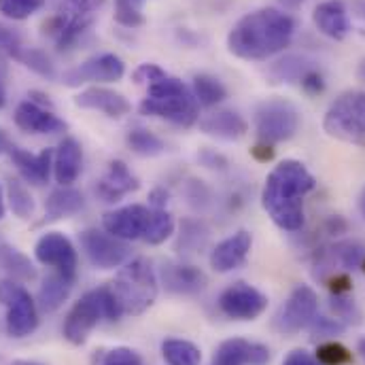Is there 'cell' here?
<instances>
[{
    "instance_id": "obj_6",
    "label": "cell",
    "mask_w": 365,
    "mask_h": 365,
    "mask_svg": "<svg viewBox=\"0 0 365 365\" xmlns=\"http://www.w3.org/2000/svg\"><path fill=\"white\" fill-rule=\"evenodd\" d=\"M104 0H62L56 15L43 24V34L53 38L58 49L73 47L91 28Z\"/></svg>"
},
{
    "instance_id": "obj_31",
    "label": "cell",
    "mask_w": 365,
    "mask_h": 365,
    "mask_svg": "<svg viewBox=\"0 0 365 365\" xmlns=\"http://www.w3.org/2000/svg\"><path fill=\"white\" fill-rule=\"evenodd\" d=\"M125 143L136 155H143V158H155V155H162L166 151L164 140L145 128H132L128 132Z\"/></svg>"
},
{
    "instance_id": "obj_20",
    "label": "cell",
    "mask_w": 365,
    "mask_h": 365,
    "mask_svg": "<svg viewBox=\"0 0 365 365\" xmlns=\"http://www.w3.org/2000/svg\"><path fill=\"white\" fill-rule=\"evenodd\" d=\"M140 187V181L132 175V170L125 166V162L121 160H113L108 164V170L104 173V177L96 182V195L106 202V204H115L121 197H125L128 193L136 191Z\"/></svg>"
},
{
    "instance_id": "obj_3",
    "label": "cell",
    "mask_w": 365,
    "mask_h": 365,
    "mask_svg": "<svg viewBox=\"0 0 365 365\" xmlns=\"http://www.w3.org/2000/svg\"><path fill=\"white\" fill-rule=\"evenodd\" d=\"M158 284V274L149 259L136 257L132 262H125L115 280L98 289L104 319L119 321L121 317L143 314L155 304Z\"/></svg>"
},
{
    "instance_id": "obj_45",
    "label": "cell",
    "mask_w": 365,
    "mask_h": 365,
    "mask_svg": "<svg viewBox=\"0 0 365 365\" xmlns=\"http://www.w3.org/2000/svg\"><path fill=\"white\" fill-rule=\"evenodd\" d=\"M282 365H321L317 361V357L314 355H310L308 351H304V349H295V351H291L287 357H284V361Z\"/></svg>"
},
{
    "instance_id": "obj_50",
    "label": "cell",
    "mask_w": 365,
    "mask_h": 365,
    "mask_svg": "<svg viewBox=\"0 0 365 365\" xmlns=\"http://www.w3.org/2000/svg\"><path fill=\"white\" fill-rule=\"evenodd\" d=\"M306 0H280V4H284V9H299Z\"/></svg>"
},
{
    "instance_id": "obj_29",
    "label": "cell",
    "mask_w": 365,
    "mask_h": 365,
    "mask_svg": "<svg viewBox=\"0 0 365 365\" xmlns=\"http://www.w3.org/2000/svg\"><path fill=\"white\" fill-rule=\"evenodd\" d=\"M162 355L168 365H200L202 364V351L181 338H170L162 342Z\"/></svg>"
},
{
    "instance_id": "obj_8",
    "label": "cell",
    "mask_w": 365,
    "mask_h": 365,
    "mask_svg": "<svg viewBox=\"0 0 365 365\" xmlns=\"http://www.w3.org/2000/svg\"><path fill=\"white\" fill-rule=\"evenodd\" d=\"M299 128V113L295 104L284 98H270L255 110V130L262 143H284L295 136Z\"/></svg>"
},
{
    "instance_id": "obj_47",
    "label": "cell",
    "mask_w": 365,
    "mask_h": 365,
    "mask_svg": "<svg viewBox=\"0 0 365 365\" xmlns=\"http://www.w3.org/2000/svg\"><path fill=\"white\" fill-rule=\"evenodd\" d=\"M251 153H253V158H255V160H259V162H270V160L274 158L272 145H268V143H259V145H255V147L251 149Z\"/></svg>"
},
{
    "instance_id": "obj_51",
    "label": "cell",
    "mask_w": 365,
    "mask_h": 365,
    "mask_svg": "<svg viewBox=\"0 0 365 365\" xmlns=\"http://www.w3.org/2000/svg\"><path fill=\"white\" fill-rule=\"evenodd\" d=\"M11 149V145H9V138H6V134L0 130V153H4V151H9Z\"/></svg>"
},
{
    "instance_id": "obj_39",
    "label": "cell",
    "mask_w": 365,
    "mask_h": 365,
    "mask_svg": "<svg viewBox=\"0 0 365 365\" xmlns=\"http://www.w3.org/2000/svg\"><path fill=\"white\" fill-rule=\"evenodd\" d=\"M45 6V0H0V13L13 21H24L38 13Z\"/></svg>"
},
{
    "instance_id": "obj_26",
    "label": "cell",
    "mask_w": 365,
    "mask_h": 365,
    "mask_svg": "<svg viewBox=\"0 0 365 365\" xmlns=\"http://www.w3.org/2000/svg\"><path fill=\"white\" fill-rule=\"evenodd\" d=\"M86 206L83 193L73 187H58L49 193L45 202V215L49 221L66 219L71 215H77Z\"/></svg>"
},
{
    "instance_id": "obj_44",
    "label": "cell",
    "mask_w": 365,
    "mask_h": 365,
    "mask_svg": "<svg viewBox=\"0 0 365 365\" xmlns=\"http://www.w3.org/2000/svg\"><path fill=\"white\" fill-rule=\"evenodd\" d=\"M206 238V234H204V230H202V225L200 223H193V230H189V221L182 225V232H181V240H179V247L182 249H189V242L193 240V247H197V245H202V240Z\"/></svg>"
},
{
    "instance_id": "obj_57",
    "label": "cell",
    "mask_w": 365,
    "mask_h": 365,
    "mask_svg": "<svg viewBox=\"0 0 365 365\" xmlns=\"http://www.w3.org/2000/svg\"><path fill=\"white\" fill-rule=\"evenodd\" d=\"M361 13H364V15H365V6H361Z\"/></svg>"
},
{
    "instance_id": "obj_15",
    "label": "cell",
    "mask_w": 365,
    "mask_h": 365,
    "mask_svg": "<svg viewBox=\"0 0 365 365\" xmlns=\"http://www.w3.org/2000/svg\"><path fill=\"white\" fill-rule=\"evenodd\" d=\"M149 219H151V208L149 206L130 204V206H121V208H115V210L106 212L102 217V227L110 236L130 242V240L145 238Z\"/></svg>"
},
{
    "instance_id": "obj_36",
    "label": "cell",
    "mask_w": 365,
    "mask_h": 365,
    "mask_svg": "<svg viewBox=\"0 0 365 365\" xmlns=\"http://www.w3.org/2000/svg\"><path fill=\"white\" fill-rule=\"evenodd\" d=\"M317 361L321 365H349L353 364V353L336 342V340H325L317 346Z\"/></svg>"
},
{
    "instance_id": "obj_1",
    "label": "cell",
    "mask_w": 365,
    "mask_h": 365,
    "mask_svg": "<svg viewBox=\"0 0 365 365\" xmlns=\"http://www.w3.org/2000/svg\"><path fill=\"white\" fill-rule=\"evenodd\" d=\"M295 34V19L272 6L257 9L240 17L230 34L227 49L240 60L262 62L284 51Z\"/></svg>"
},
{
    "instance_id": "obj_24",
    "label": "cell",
    "mask_w": 365,
    "mask_h": 365,
    "mask_svg": "<svg viewBox=\"0 0 365 365\" xmlns=\"http://www.w3.org/2000/svg\"><path fill=\"white\" fill-rule=\"evenodd\" d=\"M200 130L208 136H217L223 140H238L249 132V123L240 113L230 110V108H221V110L206 115L200 121Z\"/></svg>"
},
{
    "instance_id": "obj_5",
    "label": "cell",
    "mask_w": 365,
    "mask_h": 365,
    "mask_svg": "<svg viewBox=\"0 0 365 365\" xmlns=\"http://www.w3.org/2000/svg\"><path fill=\"white\" fill-rule=\"evenodd\" d=\"M323 130L340 143L365 147V91L340 93L325 113Z\"/></svg>"
},
{
    "instance_id": "obj_53",
    "label": "cell",
    "mask_w": 365,
    "mask_h": 365,
    "mask_svg": "<svg viewBox=\"0 0 365 365\" xmlns=\"http://www.w3.org/2000/svg\"><path fill=\"white\" fill-rule=\"evenodd\" d=\"M359 210H361V215L365 217V187L364 191H361V195H359Z\"/></svg>"
},
{
    "instance_id": "obj_4",
    "label": "cell",
    "mask_w": 365,
    "mask_h": 365,
    "mask_svg": "<svg viewBox=\"0 0 365 365\" xmlns=\"http://www.w3.org/2000/svg\"><path fill=\"white\" fill-rule=\"evenodd\" d=\"M138 110L145 117L166 119L181 128H191L200 117V104L193 91L170 75L149 86Z\"/></svg>"
},
{
    "instance_id": "obj_34",
    "label": "cell",
    "mask_w": 365,
    "mask_h": 365,
    "mask_svg": "<svg viewBox=\"0 0 365 365\" xmlns=\"http://www.w3.org/2000/svg\"><path fill=\"white\" fill-rule=\"evenodd\" d=\"M6 200L9 206L13 210V215L17 219H30L34 215V197L30 193V189L19 181H9L6 182Z\"/></svg>"
},
{
    "instance_id": "obj_54",
    "label": "cell",
    "mask_w": 365,
    "mask_h": 365,
    "mask_svg": "<svg viewBox=\"0 0 365 365\" xmlns=\"http://www.w3.org/2000/svg\"><path fill=\"white\" fill-rule=\"evenodd\" d=\"M357 349H359V355L364 357V361H365V338H361V340H359V344H357Z\"/></svg>"
},
{
    "instance_id": "obj_37",
    "label": "cell",
    "mask_w": 365,
    "mask_h": 365,
    "mask_svg": "<svg viewBox=\"0 0 365 365\" xmlns=\"http://www.w3.org/2000/svg\"><path fill=\"white\" fill-rule=\"evenodd\" d=\"M145 0H115V21L125 28H138L145 24L143 15Z\"/></svg>"
},
{
    "instance_id": "obj_38",
    "label": "cell",
    "mask_w": 365,
    "mask_h": 365,
    "mask_svg": "<svg viewBox=\"0 0 365 365\" xmlns=\"http://www.w3.org/2000/svg\"><path fill=\"white\" fill-rule=\"evenodd\" d=\"M2 264L9 272L13 274L15 278L19 280H34L36 278V270L34 266L28 262L26 255H21L17 249H11V247H4L2 251Z\"/></svg>"
},
{
    "instance_id": "obj_23",
    "label": "cell",
    "mask_w": 365,
    "mask_h": 365,
    "mask_svg": "<svg viewBox=\"0 0 365 365\" xmlns=\"http://www.w3.org/2000/svg\"><path fill=\"white\" fill-rule=\"evenodd\" d=\"M83 168V149L77 138L64 136L53 151V177L60 187H71L79 179Z\"/></svg>"
},
{
    "instance_id": "obj_33",
    "label": "cell",
    "mask_w": 365,
    "mask_h": 365,
    "mask_svg": "<svg viewBox=\"0 0 365 365\" xmlns=\"http://www.w3.org/2000/svg\"><path fill=\"white\" fill-rule=\"evenodd\" d=\"M13 58L17 62H21L26 68H30L32 73L45 77V79H53L56 77V68H53V62L51 58L43 51V49H36V47H19Z\"/></svg>"
},
{
    "instance_id": "obj_48",
    "label": "cell",
    "mask_w": 365,
    "mask_h": 365,
    "mask_svg": "<svg viewBox=\"0 0 365 365\" xmlns=\"http://www.w3.org/2000/svg\"><path fill=\"white\" fill-rule=\"evenodd\" d=\"M166 204H168V193L164 189L151 191V206L153 208H166Z\"/></svg>"
},
{
    "instance_id": "obj_17",
    "label": "cell",
    "mask_w": 365,
    "mask_h": 365,
    "mask_svg": "<svg viewBox=\"0 0 365 365\" xmlns=\"http://www.w3.org/2000/svg\"><path fill=\"white\" fill-rule=\"evenodd\" d=\"M13 121L19 130L28 134H58L68 128L66 121H62L51 108L41 106L32 100H24L21 104H17Z\"/></svg>"
},
{
    "instance_id": "obj_27",
    "label": "cell",
    "mask_w": 365,
    "mask_h": 365,
    "mask_svg": "<svg viewBox=\"0 0 365 365\" xmlns=\"http://www.w3.org/2000/svg\"><path fill=\"white\" fill-rule=\"evenodd\" d=\"M73 284H75V278H68L64 274L53 272L49 274L41 289H38V306L43 312H56L71 295L73 291Z\"/></svg>"
},
{
    "instance_id": "obj_14",
    "label": "cell",
    "mask_w": 365,
    "mask_h": 365,
    "mask_svg": "<svg viewBox=\"0 0 365 365\" xmlns=\"http://www.w3.org/2000/svg\"><path fill=\"white\" fill-rule=\"evenodd\" d=\"M125 75V64L115 53H100L83 64L64 73L62 83L66 88H81L86 83H113Z\"/></svg>"
},
{
    "instance_id": "obj_2",
    "label": "cell",
    "mask_w": 365,
    "mask_h": 365,
    "mask_svg": "<svg viewBox=\"0 0 365 365\" xmlns=\"http://www.w3.org/2000/svg\"><path fill=\"white\" fill-rule=\"evenodd\" d=\"M317 187L310 170L297 160L276 164L268 175L262 204L274 225L284 232H297L304 225V197Z\"/></svg>"
},
{
    "instance_id": "obj_41",
    "label": "cell",
    "mask_w": 365,
    "mask_h": 365,
    "mask_svg": "<svg viewBox=\"0 0 365 365\" xmlns=\"http://www.w3.org/2000/svg\"><path fill=\"white\" fill-rule=\"evenodd\" d=\"M100 365H143V359L136 351L128 346H115L102 355Z\"/></svg>"
},
{
    "instance_id": "obj_30",
    "label": "cell",
    "mask_w": 365,
    "mask_h": 365,
    "mask_svg": "<svg viewBox=\"0 0 365 365\" xmlns=\"http://www.w3.org/2000/svg\"><path fill=\"white\" fill-rule=\"evenodd\" d=\"M314 68V62H310L304 56H287L278 60L272 66L270 75L276 79V83H299L308 71Z\"/></svg>"
},
{
    "instance_id": "obj_18",
    "label": "cell",
    "mask_w": 365,
    "mask_h": 365,
    "mask_svg": "<svg viewBox=\"0 0 365 365\" xmlns=\"http://www.w3.org/2000/svg\"><path fill=\"white\" fill-rule=\"evenodd\" d=\"M253 247V236L247 230H240L232 236H227L225 240H221L212 251H210V268L215 272H232L236 268H240Z\"/></svg>"
},
{
    "instance_id": "obj_19",
    "label": "cell",
    "mask_w": 365,
    "mask_h": 365,
    "mask_svg": "<svg viewBox=\"0 0 365 365\" xmlns=\"http://www.w3.org/2000/svg\"><path fill=\"white\" fill-rule=\"evenodd\" d=\"M75 104L79 108H90V110H100L110 119H121L132 110L130 100L115 90L102 88V86H91L81 90L75 96Z\"/></svg>"
},
{
    "instance_id": "obj_16",
    "label": "cell",
    "mask_w": 365,
    "mask_h": 365,
    "mask_svg": "<svg viewBox=\"0 0 365 365\" xmlns=\"http://www.w3.org/2000/svg\"><path fill=\"white\" fill-rule=\"evenodd\" d=\"M270 364V349L251 342L245 338H230L223 340L215 355L210 365H268Z\"/></svg>"
},
{
    "instance_id": "obj_22",
    "label": "cell",
    "mask_w": 365,
    "mask_h": 365,
    "mask_svg": "<svg viewBox=\"0 0 365 365\" xmlns=\"http://www.w3.org/2000/svg\"><path fill=\"white\" fill-rule=\"evenodd\" d=\"M9 158L24 181L30 185H43L49 181V175L53 170V149H43L41 153L34 155L19 147H11Z\"/></svg>"
},
{
    "instance_id": "obj_7",
    "label": "cell",
    "mask_w": 365,
    "mask_h": 365,
    "mask_svg": "<svg viewBox=\"0 0 365 365\" xmlns=\"http://www.w3.org/2000/svg\"><path fill=\"white\" fill-rule=\"evenodd\" d=\"M0 304L6 308L4 327L11 338H26L38 327L34 297L17 280H0Z\"/></svg>"
},
{
    "instance_id": "obj_46",
    "label": "cell",
    "mask_w": 365,
    "mask_h": 365,
    "mask_svg": "<svg viewBox=\"0 0 365 365\" xmlns=\"http://www.w3.org/2000/svg\"><path fill=\"white\" fill-rule=\"evenodd\" d=\"M21 47V41L15 32H11L9 28H2L0 26V49H6L11 56Z\"/></svg>"
},
{
    "instance_id": "obj_43",
    "label": "cell",
    "mask_w": 365,
    "mask_h": 365,
    "mask_svg": "<svg viewBox=\"0 0 365 365\" xmlns=\"http://www.w3.org/2000/svg\"><path fill=\"white\" fill-rule=\"evenodd\" d=\"M299 88L306 91V93H310V96L323 93L325 91V77H323V73L314 66L312 71H308L304 75V79L299 81Z\"/></svg>"
},
{
    "instance_id": "obj_25",
    "label": "cell",
    "mask_w": 365,
    "mask_h": 365,
    "mask_svg": "<svg viewBox=\"0 0 365 365\" xmlns=\"http://www.w3.org/2000/svg\"><path fill=\"white\" fill-rule=\"evenodd\" d=\"M162 282L175 295H193L206 287V276L200 268L187 264H164Z\"/></svg>"
},
{
    "instance_id": "obj_52",
    "label": "cell",
    "mask_w": 365,
    "mask_h": 365,
    "mask_svg": "<svg viewBox=\"0 0 365 365\" xmlns=\"http://www.w3.org/2000/svg\"><path fill=\"white\" fill-rule=\"evenodd\" d=\"M4 200H6V195H4V189H2V185H0V221H2V217H4V210H6V206H4Z\"/></svg>"
},
{
    "instance_id": "obj_13",
    "label": "cell",
    "mask_w": 365,
    "mask_h": 365,
    "mask_svg": "<svg viewBox=\"0 0 365 365\" xmlns=\"http://www.w3.org/2000/svg\"><path fill=\"white\" fill-rule=\"evenodd\" d=\"M104 312H102V299H100V291L93 289L88 291L79 302H75V306L68 310L66 321H64V338L75 344L81 346L88 342L90 334L98 327V323L102 321Z\"/></svg>"
},
{
    "instance_id": "obj_42",
    "label": "cell",
    "mask_w": 365,
    "mask_h": 365,
    "mask_svg": "<svg viewBox=\"0 0 365 365\" xmlns=\"http://www.w3.org/2000/svg\"><path fill=\"white\" fill-rule=\"evenodd\" d=\"M164 77H168V73L162 68V66H158V64H140L134 73H132V79H134V83H147V86H151V83H155V81H160V79H164Z\"/></svg>"
},
{
    "instance_id": "obj_40",
    "label": "cell",
    "mask_w": 365,
    "mask_h": 365,
    "mask_svg": "<svg viewBox=\"0 0 365 365\" xmlns=\"http://www.w3.org/2000/svg\"><path fill=\"white\" fill-rule=\"evenodd\" d=\"M308 327H310V336L314 342L334 340L346 331V325L338 319H331V317H314Z\"/></svg>"
},
{
    "instance_id": "obj_35",
    "label": "cell",
    "mask_w": 365,
    "mask_h": 365,
    "mask_svg": "<svg viewBox=\"0 0 365 365\" xmlns=\"http://www.w3.org/2000/svg\"><path fill=\"white\" fill-rule=\"evenodd\" d=\"M329 308L331 312L336 314L338 321H342L344 325H359L364 314L357 306V302L349 295V293H331V299H329Z\"/></svg>"
},
{
    "instance_id": "obj_21",
    "label": "cell",
    "mask_w": 365,
    "mask_h": 365,
    "mask_svg": "<svg viewBox=\"0 0 365 365\" xmlns=\"http://www.w3.org/2000/svg\"><path fill=\"white\" fill-rule=\"evenodd\" d=\"M312 21L321 34L331 41H344L351 32V19L342 0H323L314 6Z\"/></svg>"
},
{
    "instance_id": "obj_28",
    "label": "cell",
    "mask_w": 365,
    "mask_h": 365,
    "mask_svg": "<svg viewBox=\"0 0 365 365\" xmlns=\"http://www.w3.org/2000/svg\"><path fill=\"white\" fill-rule=\"evenodd\" d=\"M191 91H193V96H195L197 104H200V106H206V108L217 106V104H221V102L227 98V90H225V86H223L217 77L206 75V73H202V75H195V77H193Z\"/></svg>"
},
{
    "instance_id": "obj_49",
    "label": "cell",
    "mask_w": 365,
    "mask_h": 365,
    "mask_svg": "<svg viewBox=\"0 0 365 365\" xmlns=\"http://www.w3.org/2000/svg\"><path fill=\"white\" fill-rule=\"evenodd\" d=\"M6 104V90H4V75L0 71V108Z\"/></svg>"
},
{
    "instance_id": "obj_9",
    "label": "cell",
    "mask_w": 365,
    "mask_h": 365,
    "mask_svg": "<svg viewBox=\"0 0 365 365\" xmlns=\"http://www.w3.org/2000/svg\"><path fill=\"white\" fill-rule=\"evenodd\" d=\"M319 312V295L308 284H297L274 314V329L282 336L306 329Z\"/></svg>"
},
{
    "instance_id": "obj_32",
    "label": "cell",
    "mask_w": 365,
    "mask_h": 365,
    "mask_svg": "<svg viewBox=\"0 0 365 365\" xmlns=\"http://www.w3.org/2000/svg\"><path fill=\"white\" fill-rule=\"evenodd\" d=\"M175 234V219L166 208H151V219L145 232V242L147 245H162Z\"/></svg>"
},
{
    "instance_id": "obj_56",
    "label": "cell",
    "mask_w": 365,
    "mask_h": 365,
    "mask_svg": "<svg viewBox=\"0 0 365 365\" xmlns=\"http://www.w3.org/2000/svg\"><path fill=\"white\" fill-rule=\"evenodd\" d=\"M359 77H361V79H364V81H365V62H364V64H361V68H359Z\"/></svg>"
},
{
    "instance_id": "obj_55",
    "label": "cell",
    "mask_w": 365,
    "mask_h": 365,
    "mask_svg": "<svg viewBox=\"0 0 365 365\" xmlns=\"http://www.w3.org/2000/svg\"><path fill=\"white\" fill-rule=\"evenodd\" d=\"M11 365H43V364H36V361H26V359H17V361H13Z\"/></svg>"
},
{
    "instance_id": "obj_12",
    "label": "cell",
    "mask_w": 365,
    "mask_h": 365,
    "mask_svg": "<svg viewBox=\"0 0 365 365\" xmlns=\"http://www.w3.org/2000/svg\"><path fill=\"white\" fill-rule=\"evenodd\" d=\"M34 257L38 264L51 268L53 272L64 274L68 278H77V249L68 236L62 232H45L34 247Z\"/></svg>"
},
{
    "instance_id": "obj_11",
    "label": "cell",
    "mask_w": 365,
    "mask_h": 365,
    "mask_svg": "<svg viewBox=\"0 0 365 365\" xmlns=\"http://www.w3.org/2000/svg\"><path fill=\"white\" fill-rule=\"evenodd\" d=\"M79 240L86 257L98 270H115L130 259L128 242L110 236L106 230H86L81 232Z\"/></svg>"
},
{
    "instance_id": "obj_10",
    "label": "cell",
    "mask_w": 365,
    "mask_h": 365,
    "mask_svg": "<svg viewBox=\"0 0 365 365\" xmlns=\"http://www.w3.org/2000/svg\"><path fill=\"white\" fill-rule=\"evenodd\" d=\"M268 308V297L253 284L236 280L219 295V310L234 321H255Z\"/></svg>"
}]
</instances>
